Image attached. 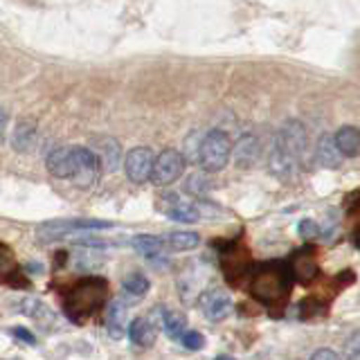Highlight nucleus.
<instances>
[{"instance_id":"obj_1","label":"nucleus","mask_w":360,"mask_h":360,"mask_svg":"<svg viewBox=\"0 0 360 360\" xmlns=\"http://www.w3.org/2000/svg\"><path fill=\"white\" fill-rule=\"evenodd\" d=\"M290 286V268L284 264H268L252 277V295L262 302H277Z\"/></svg>"},{"instance_id":"obj_16","label":"nucleus","mask_w":360,"mask_h":360,"mask_svg":"<svg viewBox=\"0 0 360 360\" xmlns=\"http://www.w3.org/2000/svg\"><path fill=\"white\" fill-rule=\"evenodd\" d=\"M318 162L326 169H338L342 165V153L338 149V144L333 140V135H322L318 142Z\"/></svg>"},{"instance_id":"obj_29","label":"nucleus","mask_w":360,"mask_h":360,"mask_svg":"<svg viewBox=\"0 0 360 360\" xmlns=\"http://www.w3.org/2000/svg\"><path fill=\"white\" fill-rule=\"evenodd\" d=\"M11 333H14L16 338H18V340H22V342H25V345H30V347H34V345H37V338H34L27 329H22V326H16V329L14 331H11Z\"/></svg>"},{"instance_id":"obj_4","label":"nucleus","mask_w":360,"mask_h":360,"mask_svg":"<svg viewBox=\"0 0 360 360\" xmlns=\"http://www.w3.org/2000/svg\"><path fill=\"white\" fill-rule=\"evenodd\" d=\"M183 169H185V155L176 149H165L160 155L153 158L151 180L158 187H167L183 176Z\"/></svg>"},{"instance_id":"obj_28","label":"nucleus","mask_w":360,"mask_h":360,"mask_svg":"<svg viewBox=\"0 0 360 360\" xmlns=\"http://www.w3.org/2000/svg\"><path fill=\"white\" fill-rule=\"evenodd\" d=\"M9 270H14V257L7 245L0 243V275H7Z\"/></svg>"},{"instance_id":"obj_5","label":"nucleus","mask_w":360,"mask_h":360,"mask_svg":"<svg viewBox=\"0 0 360 360\" xmlns=\"http://www.w3.org/2000/svg\"><path fill=\"white\" fill-rule=\"evenodd\" d=\"M72 151H75V169L70 180L79 187H93L101 174L99 158L95 155L93 149H86V146H77Z\"/></svg>"},{"instance_id":"obj_7","label":"nucleus","mask_w":360,"mask_h":360,"mask_svg":"<svg viewBox=\"0 0 360 360\" xmlns=\"http://www.w3.org/2000/svg\"><path fill=\"white\" fill-rule=\"evenodd\" d=\"M110 228V223L104 221H56V223H45L39 230L41 241H52V239H63L65 234H70L75 230H106Z\"/></svg>"},{"instance_id":"obj_23","label":"nucleus","mask_w":360,"mask_h":360,"mask_svg":"<svg viewBox=\"0 0 360 360\" xmlns=\"http://www.w3.org/2000/svg\"><path fill=\"white\" fill-rule=\"evenodd\" d=\"M200 243V236L196 232H172L169 234V245L174 250H194Z\"/></svg>"},{"instance_id":"obj_22","label":"nucleus","mask_w":360,"mask_h":360,"mask_svg":"<svg viewBox=\"0 0 360 360\" xmlns=\"http://www.w3.org/2000/svg\"><path fill=\"white\" fill-rule=\"evenodd\" d=\"M133 248L144 257H155L165 250V241L158 239V236H153V234H138L133 239Z\"/></svg>"},{"instance_id":"obj_9","label":"nucleus","mask_w":360,"mask_h":360,"mask_svg":"<svg viewBox=\"0 0 360 360\" xmlns=\"http://www.w3.org/2000/svg\"><path fill=\"white\" fill-rule=\"evenodd\" d=\"M200 307L207 320L221 322L232 313V300L228 292H223V290H210L200 297Z\"/></svg>"},{"instance_id":"obj_12","label":"nucleus","mask_w":360,"mask_h":360,"mask_svg":"<svg viewBox=\"0 0 360 360\" xmlns=\"http://www.w3.org/2000/svg\"><path fill=\"white\" fill-rule=\"evenodd\" d=\"M48 172L56 178H70L72 176V169H75V151L72 149H65V146H59V149H52L48 160Z\"/></svg>"},{"instance_id":"obj_20","label":"nucleus","mask_w":360,"mask_h":360,"mask_svg":"<svg viewBox=\"0 0 360 360\" xmlns=\"http://www.w3.org/2000/svg\"><path fill=\"white\" fill-rule=\"evenodd\" d=\"M162 329L165 333L172 338V340H178L180 335H183L185 326H187V320L185 315L180 311H174V309H162Z\"/></svg>"},{"instance_id":"obj_11","label":"nucleus","mask_w":360,"mask_h":360,"mask_svg":"<svg viewBox=\"0 0 360 360\" xmlns=\"http://www.w3.org/2000/svg\"><path fill=\"white\" fill-rule=\"evenodd\" d=\"M93 151L99 158L101 167L115 172L120 160H122V149H120V142L115 138H95L93 140Z\"/></svg>"},{"instance_id":"obj_15","label":"nucleus","mask_w":360,"mask_h":360,"mask_svg":"<svg viewBox=\"0 0 360 360\" xmlns=\"http://www.w3.org/2000/svg\"><path fill=\"white\" fill-rule=\"evenodd\" d=\"M127 331H129V338H131V342L133 345H138V347H153L155 342V326L146 320V318H135L129 326H127Z\"/></svg>"},{"instance_id":"obj_31","label":"nucleus","mask_w":360,"mask_h":360,"mask_svg":"<svg viewBox=\"0 0 360 360\" xmlns=\"http://www.w3.org/2000/svg\"><path fill=\"white\" fill-rule=\"evenodd\" d=\"M5 124H7V112L5 108H0V142L5 138Z\"/></svg>"},{"instance_id":"obj_21","label":"nucleus","mask_w":360,"mask_h":360,"mask_svg":"<svg viewBox=\"0 0 360 360\" xmlns=\"http://www.w3.org/2000/svg\"><path fill=\"white\" fill-rule=\"evenodd\" d=\"M290 270L300 277V281H311L315 277V273H318V264H315V259L311 255L300 252L290 262Z\"/></svg>"},{"instance_id":"obj_30","label":"nucleus","mask_w":360,"mask_h":360,"mask_svg":"<svg viewBox=\"0 0 360 360\" xmlns=\"http://www.w3.org/2000/svg\"><path fill=\"white\" fill-rule=\"evenodd\" d=\"M315 360H338L340 356H338L335 352H331V349H320V352H315L313 354Z\"/></svg>"},{"instance_id":"obj_26","label":"nucleus","mask_w":360,"mask_h":360,"mask_svg":"<svg viewBox=\"0 0 360 360\" xmlns=\"http://www.w3.org/2000/svg\"><path fill=\"white\" fill-rule=\"evenodd\" d=\"M178 340L183 342V347L189 349V352H198V349L205 347V338L198 331H183V335H180Z\"/></svg>"},{"instance_id":"obj_19","label":"nucleus","mask_w":360,"mask_h":360,"mask_svg":"<svg viewBox=\"0 0 360 360\" xmlns=\"http://www.w3.org/2000/svg\"><path fill=\"white\" fill-rule=\"evenodd\" d=\"M106 324H108V333L112 338H122L124 335V331H127V309H124V302L115 300V302L108 304Z\"/></svg>"},{"instance_id":"obj_6","label":"nucleus","mask_w":360,"mask_h":360,"mask_svg":"<svg viewBox=\"0 0 360 360\" xmlns=\"http://www.w3.org/2000/svg\"><path fill=\"white\" fill-rule=\"evenodd\" d=\"M153 151L149 146H135L124 158V172H127L129 180L135 185H144L146 180H151V169H153Z\"/></svg>"},{"instance_id":"obj_24","label":"nucleus","mask_w":360,"mask_h":360,"mask_svg":"<svg viewBox=\"0 0 360 360\" xmlns=\"http://www.w3.org/2000/svg\"><path fill=\"white\" fill-rule=\"evenodd\" d=\"M149 279H146L144 275H140V273H133L131 277H127L124 279V290L129 292V295H133V297H142V295H146L149 292Z\"/></svg>"},{"instance_id":"obj_25","label":"nucleus","mask_w":360,"mask_h":360,"mask_svg":"<svg viewBox=\"0 0 360 360\" xmlns=\"http://www.w3.org/2000/svg\"><path fill=\"white\" fill-rule=\"evenodd\" d=\"M185 189L189 191V194H194V196H205L207 191H210V180H207V178H202L200 174L189 176Z\"/></svg>"},{"instance_id":"obj_3","label":"nucleus","mask_w":360,"mask_h":360,"mask_svg":"<svg viewBox=\"0 0 360 360\" xmlns=\"http://www.w3.org/2000/svg\"><path fill=\"white\" fill-rule=\"evenodd\" d=\"M106 300V284L101 279H88L82 281L75 290L70 300H68V309L75 311V315L84 318V315L95 313Z\"/></svg>"},{"instance_id":"obj_27","label":"nucleus","mask_w":360,"mask_h":360,"mask_svg":"<svg viewBox=\"0 0 360 360\" xmlns=\"http://www.w3.org/2000/svg\"><path fill=\"white\" fill-rule=\"evenodd\" d=\"M300 236L302 239H307V241H311V239H315V236H320V228H318V223L315 221H311V219H304L302 223H300Z\"/></svg>"},{"instance_id":"obj_10","label":"nucleus","mask_w":360,"mask_h":360,"mask_svg":"<svg viewBox=\"0 0 360 360\" xmlns=\"http://www.w3.org/2000/svg\"><path fill=\"white\" fill-rule=\"evenodd\" d=\"M300 160L292 153H288L279 142H275L273 153H270V174L279 180H290L295 176V165Z\"/></svg>"},{"instance_id":"obj_17","label":"nucleus","mask_w":360,"mask_h":360,"mask_svg":"<svg viewBox=\"0 0 360 360\" xmlns=\"http://www.w3.org/2000/svg\"><path fill=\"white\" fill-rule=\"evenodd\" d=\"M37 138H39L37 124L18 122L14 129V135H11V144H14L16 151H32L34 144H37Z\"/></svg>"},{"instance_id":"obj_14","label":"nucleus","mask_w":360,"mask_h":360,"mask_svg":"<svg viewBox=\"0 0 360 360\" xmlns=\"http://www.w3.org/2000/svg\"><path fill=\"white\" fill-rule=\"evenodd\" d=\"M259 140L255 135H243V138L236 142L234 146V162L239 165L241 169L252 167L259 160Z\"/></svg>"},{"instance_id":"obj_18","label":"nucleus","mask_w":360,"mask_h":360,"mask_svg":"<svg viewBox=\"0 0 360 360\" xmlns=\"http://www.w3.org/2000/svg\"><path fill=\"white\" fill-rule=\"evenodd\" d=\"M335 144L340 149L342 158H356L360 151V133L356 127H342L335 135Z\"/></svg>"},{"instance_id":"obj_2","label":"nucleus","mask_w":360,"mask_h":360,"mask_svg":"<svg viewBox=\"0 0 360 360\" xmlns=\"http://www.w3.org/2000/svg\"><path fill=\"white\" fill-rule=\"evenodd\" d=\"M232 142L223 131H210L198 146V165L202 172L214 174L230 162Z\"/></svg>"},{"instance_id":"obj_13","label":"nucleus","mask_w":360,"mask_h":360,"mask_svg":"<svg viewBox=\"0 0 360 360\" xmlns=\"http://www.w3.org/2000/svg\"><path fill=\"white\" fill-rule=\"evenodd\" d=\"M167 200H169V202L165 205V212H167V217H169V219L180 221V223H196V221H200L202 212H200L196 205H191V202L178 200V196H167Z\"/></svg>"},{"instance_id":"obj_8","label":"nucleus","mask_w":360,"mask_h":360,"mask_svg":"<svg viewBox=\"0 0 360 360\" xmlns=\"http://www.w3.org/2000/svg\"><path fill=\"white\" fill-rule=\"evenodd\" d=\"M275 142H279L288 153H292L300 160L304 151H307V131H304V127L297 120H290L281 127Z\"/></svg>"}]
</instances>
